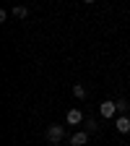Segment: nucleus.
Masks as SVG:
<instances>
[{"instance_id": "f257e3e1", "label": "nucleus", "mask_w": 130, "mask_h": 146, "mask_svg": "<svg viewBox=\"0 0 130 146\" xmlns=\"http://www.w3.org/2000/svg\"><path fill=\"white\" fill-rule=\"evenodd\" d=\"M63 136H65V131H63L60 125H49V128H47V141L57 143V141H63Z\"/></svg>"}, {"instance_id": "39448f33", "label": "nucleus", "mask_w": 130, "mask_h": 146, "mask_svg": "<svg viewBox=\"0 0 130 146\" xmlns=\"http://www.w3.org/2000/svg\"><path fill=\"white\" fill-rule=\"evenodd\" d=\"M115 125H117V131H120V133H130V117H127V115H120Z\"/></svg>"}, {"instance_id": "423d86ee", "label": "nucleus", "mask_w": 130, "mask_h": 146, "mask_svg": "<svg viewBox=\"0 0 130 146\" xmlns=\"http://www.w3.org/2000/svg\"><path fill=\"white\" fill-rule=\"evenodd\" d=\"M11 13H13L16 18H26V16H29V8H26V5H13Z\"/></svg>"}, {"instance_id": "6e6552de", "label": "nucleus", "mask_w": 130, "mask_h": 146, "mask_svg": "<svg viewBox=\"0 0 130 146\" xmlns=\"http://www.w3.org/2000/svg\"><path fill=\"white\" fill-rule=\"evenodd\" d=\"M86 131H88V133H96V131H99V125H96L94 117H88V120H86Z\"/></svg>"}, {"instance_id": "20e7f679", "label": "nucleus", "mask_w": 130, "mask_h": 146, "mask_svg": "<svg viewBox=\"0 0 130 146\" xmlns=\"http://www.w3.org/2000/svg\"><path fill=\"white\" fill-rule=\"evenodd\" d=\"M65 120H68V125H81V123H83V112H81L78 107H76V110H68Z\"/></svg>"}, {"instance_id": "f03ea898", "label": "nucleus", "mask_w": 130, "mask_h": 146, "mask_svg": "<svg viewBox=\"0 0 130 146\" xmlns=\"http://www.w3.org/2000/svg\"><path fill=\"white\" fill-rule=\"evenodd\" d=\"M88 131H76V133H73L70 136V146H83V143H88Z\"/></svg>"}, {"instance_id": "9d476101", "label": "nucleus", "mask_w": 130, "mask_h": 146, "mask_svg": "<svg viewBox=\"0 0 130 146\" xmlns=\"http://www.w3.org/2000/svg\"><path fill=\"white\" fill-rule=\"evenodd\" d=\"M83 3H94V0H83Z\"/></svg>"}, {"instance_id": "0eeeda50", "label": "nucleus", "mask_w": 130, "mask_h": 146, "mask_svg": "<svg viewBox=\"0 0 130 146\" xmlns=\"http://www.w3.org/2000/svg\"><path fill=\"white\" fill-rule=\"evenodd\" d=\"M73 94H76V99H86V89H83V84H73Z\"/></svg>"}, {"instance_id": "7ed1b4c3", "label": "nucleus", "mask_w": 130, "mask_h": 146, "mask_svg": "<svg viewBox=\"0 0 130 146\" xmlns=\"http://www.w3.org/2000/svg\"><path fill=\"white\" fill-rule=\"evenodd\" d=\"M99 112H102V117H115V112H117V102H102V107H99Z\"/></svg>"}, {"instance_id": "1a4fd4ad", "label": "nucleus", "mask_w": 130, "mask_h": 146, "mask_svg": "<svg viewBox=\"0 0 130 146\" xmlns=\"http://www.w3.org/2000/svg\"><path fill=\"white\" fill-rule=\"evenodd\" d=\"M127 107H130V104H127L125 99H120V102H117V112H120V115H125V110H127Z\"/></svg>"}]
</instances>
